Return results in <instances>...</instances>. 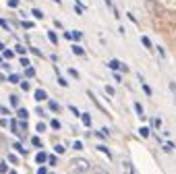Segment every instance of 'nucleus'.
Wrapping results in <instances>:
<instances>
[{"mask_svg": "<svg viewBox=\"0 0 176 174\" xmlns=\"http://www.w3.org/2000/svg\"><path fill=\"white\" fill-rule=\"evenodd\" d=\"M89 162L85 160V158H75L73 162H71V172L73 174H83V172H87L89 170Z\"/></svg>", "mask_w": 176, "mask_h": 174, "instance_id": "nucleus-1", "label": "nucleus"}, {"mask_svg": "<svg viewBox=\"0 0 176 174\" xmlns=\"http://www.w3.org/2000/svg\"><path fill=\"white\" fill-rule=\"evenodd\" d=\"M108 69L120 70V69H122V62H120V60H116V58H112V60H108Z\"/></svg>", "mask_w": 176, "mask_h": 174, "instance_id": "nucleus-2", "label": "nucleus"}, {"mask_svg": "<svg viewBox=\"0 0 176 174\" xmlns=\"http://www.w3.org/2000/svg\"><path fill=\"white\" fill-rule=\"evenodd\" d=\"M37 102H44V100H48V93L44 89H35V95H33Z\"/></svg>", "mask_w": 176, "mask_h": 174, "instance_id": "nucleus-3", "label": "nucleus"}, {"mask_svg": "<svg viewBox=\"0 0 176 174\" xmlns=\"http://www.w3.org/2000/svg\"><path fill=\"white\" fill-rule=\"evenodd\" d=\"M135 112H137V116L141 120H145V110H143V106L139 104V102H135Z\"/></svg>", "mask_w": 176, "mask_h": 174, "instance_id": "nucleus-4", "label": "nucleus"}, {"mask_svg": "<svg viewBox=\"0 0 176 174\" xmlns=\"http://www.w3.org/2000/svg\"><path fill=\"white\" fill-rule=\"evenodd\" d=\"M35 162H37V164H46V162H48V153L40 151L37 155H35Z\"/></svg>", "mask_w": 176, "mask_h": 174, "instance_id": "nucleus-5", "label": "nucleus"}, {"mask_svg": "<svg viewBox=\"0 0 176 174\" xmlns=\"http://www.w3.org/2000/svg\"><path fill=\"white\" fill-rule=\"evenodd\" d=\"M17 116H19L21 120H27L29 118V112L25 110V108H19V110H17Z\"/></svg>", "mask_w": 176, "mask_h": 174, "instance_id": "nucleus-6", "label": "nucleus"}, {"mask_svg": "<svg viewBox=\"0 0 176 174\" xmlns=\"http://www.w3.org/2000/svg\"><path fill=\"white\" fill-rule=\"evenodd\" d=\"M141 44H143V46H145L147 50H151V48H153V46H151V40H149L147 35H141Z\"/></svg>", "mask_w": 176, "mask_h": 174, "instance_id": "nucleus-7", "label": "nucleus"}, {"mask_svg": "<svg viewBox=\"0 0 176 174\" xmlns=\"http://www.w3.org/2000/svg\"><path fill=\"white\" fill-rule=\"evenodd\" d=\"M73 54H77V56H85V50H83L81 46H77V44H75V46H73Z\"/></svg>", "mask_w": 176, "mask_h": 174, "instance_id": "nucleus-8", "label": "nucleus"}, {"mask_svg": "<svg viewBox=\"0 0 176 174\" xmlns=\"http://www.w3.org/2000/svg\"><path fill=\"white\" fill-rule=\"evenodd\" d=\"M48 106H50V110H52V112H58V110H60L58 102H54V100H50V102H48Z\"/></svg>", "mask_w": 176, "mask_h": 174, "instance_id": "nucleus-9", "label": "nucleus"}, {"mask_svg": "<svg viewBox=\"0 0 176 174\" xmlns=\"http://www.w3.org/2000/svg\"><path fill=\"white\" fill-rule=\"evenodd\" d=\"M83 8H85V6H83L81 2H79V0H75V13H77V15H83Z\"/></svg>", "mask_w": 176, "mask_h": 174, "instance_id": "nucleus-10", "label": "nucleus"}, {"mask_svg": "<svg viewBox=\"0 0 176 174\" xmlns=\"http://www.w3.org/2000/svg\"><path fill=\"white\" fill-rule=\"evenodd\" d=\"M81 120H83L85 126H91V116H89V114H81Z\"/></svg>", "mask_w": 176, "mask_h": 174, "instance_id": "nucleus-11", "label": "nucleus"}, {"mask_svg": "<svg viewBox=\"0 0 176 174\" xmlns=\"http://www.w3.org/2000/svg\"><path fill=\"white\" fill-rule=\"evenodd\" d=\"M48 40H50L52 44H58V35H56L54 31H48Z\"/></svg>", "mask_w": 176, "mask_h": 174, "instance_id": "nucleus-12", "label": "nucleus"}, {"mask_svg": "<svg viewBox=\"0 0 176 174\" xmlns=\"http://www.w3.org/2000/svg\"><path fill=\"white\" fill-rule=\"evenodd\" d=\"M139 135H141L143 139H147V137H149V129H147V126H141V129H139Z\"/></svg>", "mask_w": 176, "mask_h": 174, "instance_id": "nucleus-13", "label": "nucleus"}, {"mask_svg": "<svg viewBox=\"0 0 176 174\" xmlns=\"http://www.w3.org/2000/svg\"><path fill=\"white\" fill-rule=\"evenodd\" d=\"M25 75H27L29 79H31V77H35V69H33V66H25Z\"/></svg>", "mask_w": 176, "mask_h": 174, "instance_id": "nucleus-14", "label": "nucleus"}, {"mask_svg": "<svg viewBox=\"0 0 176 174\" xmlns=\"http://www.w3.org/2000/svg\"><path fill=\"white\" fill-rule=\"evenodd\" d=\"M8 81H11V83H21V77H19V75H13V73H11V75H8Z\"/></svg>", "mask_w": 176, "mask_h": 174, "instance_id": "nucleus-15", "label": "nucleus"}, {"mask_svg": "<svg viewBox=\"0 0 176 174\" xmlns=\"http://www.w3.org/2000/svg\"><path fill=\"white\" fill-rule=\"evenodd\" d=\"M124 170H127L129 174H135V168H133V164H131V162H124Z\"/></svg>", "mask_w": 176, "mask_h": 174, "instance_id": "nucleus-16", "label": "nucleus"}, {"mask_svg": "<svg viewBox=\"0 0 176 174\" xmlns=\"http://www.w3.org/2000/svg\"><path fill=\"white\" fill-rule=\"evenodd\" d=\"M151 126H153V129H160V126H162V118H157L156 116V118L151 120Z\"/></svg>", "mask_w": 176, "mask_h": 174, "instance_id": "nucleus-17", "label": "nucleus"}, {"mask_svg": "<svg viewBox=\"0 0 176 174\" xmlns=\"http://www.w3.org/2000/svg\"><path fill=\"white\" fill-rule=\"evenodd\" d=\"M31 13H33V17H35V19H44V13H41L40 8H33Z\"/></svg>", "mask_w": 176, "mask_h": 174, "instance_id": "nucleus-18", "label": "nucleus"}, {"mask_svg": "<svg viewBox=\"0 0 176 174\" xmlns=\"http://www.w3.org/2000/svg\"><path fill=\"white\" fill-rule=\"evenodd\" d=\"M21 89H23V91H29V89H31V85H29V81H21Z\"/></svg>", "mask_w": 176, "mask_h": 174, "instance_id": "nucleus-19", "label": "nucleus"}, {"mask_svg": "<svg viewBox=\"0 0 176 174\" xmlns=\"http://www.w3.org/2000/svg\"><path fill=\"white\" fill-rule=\"evenodd\" d=\"M141 85H143V91H145L147 95H151V93H153V91H151V87H149V85L145 83V81H141Z\"/></svg>", "mask_w": 176, "mask_h": 174, "instance_id": "nucleus-20", "label": "nucleus"}, {"mask_svg": "<svg viewBox=\"0 0 176 174\" xmlns=\"http://www.w3.org/2000/svg\"><path fill=\"white\" fill-rule=\"evenodd\" d=\"M97 149H100L102 153H106L108 158H112V153H110V149H108V147H104V145H97Z\"/></svg>", "mask_w": 176, "mask_h": 174, "instance_id": "nucleus-21", "label": "nucleus"}, {"mask_svg": "<svg viewBox=\"0 0 176 174\" xmlns=\"http://www.w3.org/2000/svg\"><path fill=\"white\" fill-rule=\"evenodd\" d=\"M170 91H172V95H174V104H176V83L174 81H170Z\"/></svg>", "mask_w": 176, "mask_h": 174, "instance_id": "nucleus-22", "label": "nucleus"}, {"mask_svg": "<svg viewBox=\"0 0 176 174\" xmlns=\"http://www.w3.org/2000/svg\"><path fill=\"white\" fill-rule=\"evenodd\" d=\"M15 52H19V54H25L27 50H25V46H21V44H17V48H15Z\"/></svg>", "mask_w": 176, "mask_h": 174, "instance_id": "nucleus-23", "label": "nucleus"}, {"mask_svg": "<svg viewBox=\"0 0 176 174\" xmlns=\"http://www.w3.org/2000/svg\"><path fill=\"white\" fill-rule=\"evenodd\" d=\"M56 155H48V164H50V166H56Z\"/></svg>", "mask_w": 176, "mask_h": 174, "instance_id": "nucleus-24", "label": "nucleus"}, {"mask_svg": "<svg viewBox=\"0 0 176 174\" xmlns=\"http://www.w3.org/2000/svg\"><path fill=\"white\" fill-rule=\"evenodd\" d=\"M50 126H52V129H56V131H58V129H60V120H52V122H50Z\"/></svg>", "mask_w": 176, "mask_h": 174, "instance_id": "nucleus-25", "label": "nucleus"}, {"mask_svg": "<svg viewBox=\"0 0 176 174\" xmlns=\"http://www.w3.org/2000/svg\"><path fill=\"white\" fill-rule=\"evenodd\" d=\"M15 149H17V151H21V153H27V149L21 145V143H15Z\"/></svg>", "mask_w": 176, "mask_h": 174, "instance_id": "nucleus-26", "label": "nucleus"}, {"mask_svg": "<svg viewBox=\"0 0 176 174\" xmlns=\"http://www.w3.org/2000/svg\"><path fill=\"white\" fill-rule=\"evenodd\" d=\"M106 93L112 98V95H114V87H112V85H106Z\"/></svg>", "mask_w": 176, "mask_h": 174, "instance_id": "nucleus-27", "label": "nucleus"}, {"mask_svg": "<svg viewBox=\"0 0 176 174\" xmlns=\"http://www.w3.org/2000/svg\"><path fill=\"white\" fill-rule=\"evenodd\" d=\"M6 172H8V166L2 162V164H0V174H6Z\"/></svg>", "mask_w": 176, "mask_h": 174, "instance_id": "nucleus-28", "label": "nucleus"}, {"mask_svg": "<svg viewBox=\"0 0 176 174\" xmlns=\"http://www.w3.org/2000/svg\"><path fill=\"white\" fill-rule=\"evenodd\" d=\"M81 37H83V33H81V31H73V40H77V42H79Z\"/></svg>", "mask_w": 176, "mask_h": 174, "instance_id": "nucleus-29", "label": "nucleus"}, {"mask_svg": "<svg viewBox=\"0 0 176 174\" xmlns=\"http://www.w3.org/2000/svg\"><path fill=\"white\" fill-rule=\"evenodd\" d=\"M2 56H4V58H13L15 52H13V50H4V54H2Z\"/></svg>", "mask_w": 176, "mask_h": 174, "instance_id": "nucleus-30", "label": "nucleus"}, {"mask_svg": "<svg viewBox=\"0 0 176 174\" xmlns=\"http://www.w3.org/2000/svg\"><path fill=\"white\" fill-rule=\"evenodd\" d=\"M68 75L75 77V79H79V73H77V69H68Z\"/></svg>", "mask_w": 176, "mask_h": 174, "instance_id": "nucleus-31", "label": "nucleus"}, {"mask_svg": "<svg viewBox=\"0 0 176 174\" xmlns=\"http://www.w3.org/2000/svg\"><path fill=\"white\" fill-rule=\"evenodd\" d=\"M35 131H37V133H44V131H46V125H44V122H40V125L35 126Z\"/></svg>", "mask_w": 176, "mask_h": 174, "instance_id": "nucleus-32", "label": "nucleus"}, {"mask_svg": "<svg viewBox=\"0 0 176 174\" xmlns=\"http://www.w3.org/2000/svg\"><path fill=\"white\" fill-rule=\"evenodd\" d=\"M33 25H35L33 21H23V27H25V29H31Z\"/></svg>", "mask_w": 176, "mask_h": 174, "instance_id": "nucleus-33", "label": "nucleus"}, {"mask_svg": "<svg viewBox=\"0 0 176 174\" xmlns=\"http://www.w3.org/2000/svg\"><path fill=\"white\" fill-rule=\"evenodd\" d=\"M11 106H19V98L17 95H11Z\"/></svg>", "mask_w": 176, "mask_h": 174, "instance_id": "nucleus-34", "label": "nucleus"}, {"mask_svg": "<svg viewBox=\"0 0 176 174\" xmlns=\"http://www.w3.org/2000/svg\"><path fill=\"white\" fill-rule=\"evenodd\" d=\"M31 143H33L35 147H41V141H40V137H33V139H31Z\"/></svg>", "mask_w": 176, "mask_h": 174, "instance_id": "nucleus-35", "label": "nucleus"}, {"mask_svg": "<svg viewBox=\"0 0 176 174\" xmlns=\"http://www.w3.org/2000/svg\"><path fill=\"white\" fill-rule=\"evenodd\" d=\"M8 6H11V8H17V6H19V0H8Z\"/></svg>", "mask_w": 176, "mask_h": 174, "instance_id": "nucleus-36", "label": "nucleus"}, {"mask_svg": "<svg viewBox=\"0 0 176 174\" xmlns=\"http://www.w3.org/2000/svg\"><path fill=\"white\" fill-rule=\"evenodd\" d=\"M21 64H23V66H31V64H29V58H25V56L21 58Z\"/></svg>", "mask_w": 176, "mask_h": 174, "instance_id": "nucleus-37", "label": "nucleus"}, {"mask_svg": "<svg viewBox=\"0 0 176 174\" xmlns=\"http://www.w3.org/2000/svg\"><path fill=\"white\" fill-rule=\"evenodd\" d=\"M68 108H71V112H73V114H75V116H81V112H79V110H77V108H75V106H68Z\"/></svg>", "mask_w": 176, "mask_h": 174, "instance_id": "nucleus-38", "label": "nucleus"}, {"mask_svg": "<svg viewBox=\"0 0 176 174\" xmlns=\"http://www.w3.org/2000/svg\"><path fill=\"white\" fill-rule=\"evenodd\" d=\"M0 114H2V116H8L11 110H8V108H0Z\"/></svg>", "mask_w": 176, "mask_h": 174, "instance_id": "nucleus-39", "label": "nucleus"}, {"mask_svg": "<svg viewBox=\"0 0 176 174\" xmlns=\"http://www.w3.org/2000/svg\"><path fill=\"white\" fill-rule=\"evenodd\" d=\"M8 162H11V164H17L19 160H17V155H13V153H11V155H8Z\"/></svg>", "mask_w": 176, "mask_h": 174, "instance_id": "nucleus-40", "label": "nucleus"}, {"mask_svg": "<svg viewBox=\"0 0 176 174\" xmlns=\"http://www.w3.org/2000/svg\"><path fill=\"white\" fill-rule=\"evenodd\" d=\"M73 147H75V149H83V143H81V141H75Z\"/></svg>", "mask_w": 176, "mask_h": 174, "instance_id": "nucleus-41", "label": "nucleus"}, {"mask_svg": "<svg viewBox=\"0 0 176 174\" xmlns=\"http://www.w3.org/2000/svg\"><path fill=\"white\" fill-rule=\"evenodd\" d=\"M157 52H160V56H162V58H166V50H164L162 46H157Z\"/></svg>", "mask_w": 176, "mask_h": 174, "instance_id": "nucleus-42", "label": "nucleus"}, {"mask_svg": "<svg viewBox=\"0 0 176 174\" xmlns=\"http://www.w3.org/2000/svg\"><path fill=\"white\" fill-rule=\"evenodd\" d=\"M54 149H56V153H64V145H56Z\"/></svg>", "mask_w": 176, "mask_h": 174, "instance_id": "nucleus-43", "label": "nucleus"}, {"mask_svg": "<svg viewBox=\"0 0 176 174\" xmlns=\"http://www.w3.org/2000/svg\"><path fill=\"white\" fill-rule=\"evenodd\" d=\"M58 83H60L62 87H67V85H68V83H67V79H62V77H58Z\"/></svg>", "mask_w": 176, "mask_h": 174, "instance_id": "nucleus-44", "label": "nucleus"}, {"mask_svg": "<svg viewBox=\"0 0 176 174\" xmlns=\"http://www.w3.org/2000/svg\"><path fill=\"white\" fill-rule=\"evenodd\" d=\"M0 27H4V29H11V27H8V23L4 21V19H0Z\"/></svg>", "mask_w": 176, "mask_h": 174, "instance_id": "nucleus-45", "label": "nucleus"}, {"mask_svg": "<svg viewBox=\"0 0 176 174\" xmlns=\"http://www.w3.org/2000/svg\"><path fill=\"white\" fill-rule=\"evenodd\" d=\"M37 174H48V170H46V166H41L40 170H37Z\"/></svg>", "mask_w": 176, "mask_h": 174, "instance_id": "nucleus-46", "label": "nucleus"}, {"mask_svg": "<svg viewBox=\"0 0 176 174\" xmlns=\"http://www.w3.org/2000/svg\"><path fill=\"white\" fill-rule=\"evenodd\" d=\"M104 2H106V6H108V8H114V4H112V0H104Z\"/></svg>", "mask_w": 176, "mask_h": 174, "instance_id": "nucleus-47", "label": "nucleus"}, {"mask_svg": "<svg viewBox=\"0 0 176 174\" xmlns=\"http://www.w3.org/2000/svg\"><path fill=\"white\" fill-rule=\"evenodd\" d=\"M95 174H108L106 170H95Z\"/></svg>", "mask_w": 176, "mask_h": 174, "instance_id": "nucleus-48", "label": "nucleus"}, {"mask_svg": "<svg viewBox=\"0 0 176 174\" xmlns=\"http://www.w3.org/2000/svg\"><path fill=\"white\" fill-rule=\"evenodd\" d=\"M0 50H2V52H4V44H2V42H0Z\"/></svg>", "mask_w": 176, "mask_h": 174, "instance_id": "nucleus-49", "label": "nucleus"}, {"mask_svg": "<svg viewBox=\"0 0 176 174\" xmlns=\"http://www.w3.org/2000/svg\"><path fill=\"white\" fill-rule=\"evenodd\" d=\"M8 174H17V172H15V170H11V172H8Z\"/></svg>", "mask_w": 176, "mask_h": 174, "instance_id": "nucleus-50", "label": "nucleus"}, {"mask_svg": "<svg viewBox=\"0 0 176 174\" xmlns=\"http://www.w3.org/2000/svg\"><path fill=\"white\" fill-rule=\"evenodd\" d=\"M2 58H4V56H0V62H2Z\"/></svg>", "mask_w": 176, "mask_h": 174, "instance_id": "nucleus-51", "label": "nucleus"}, {"mask_svg": "<svg viewBox=\"0 0 176 174\" xmlns=\"http://www.w3.org/2000/svg\"><path fill=\"white\" fill-rule=\"evenodd\" d=\"M54 2H58V4H60V0H54Z\"/></svg>", "mask_w": 176, "mask_h": 174, "instance_id": "nucleus-52", "label": "nucleus"}]
</instances>
